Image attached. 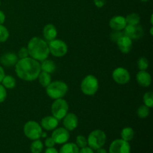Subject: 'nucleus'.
<instances>
[{
	"label": "nucleus",
	"instance_id": "1",
	"mask_svg": "<svg viewBox=\"0 0 153 153\" xmlns=\"http://www.w3.org/2000/svg\"><path fill=\"white\" fill-rule=\"evenodd\" d=\"M15 72L19 79L31 82L37 79L41 72L40 64L39 61H36L34 58L27 57L19 59L17 61L15 67Z\"/></svg>",
	"mask_w": 153,
	"mask_h": 153
},
{
	"label": "nucleus",
	"instance_id": "2",
	"mask_svg": "<svg viewBox=\"0 0 153 153\" xmlns=\"http://www.w3.org/2000/svg\"><path fill=\"white\" fill-rule=\"evenodd\" d=\"M28 55L37 61H43L49 55V46L47 43L40 37H32L28 43Z\"/></svg>",
	"mask_w": 153,
	"mask_h": 153
},
{
	"label": "nucleus",
	"instance_id": "3",
	"mask_svg": "<svg viewBox=\"0 0 153 153\" xmlns=\"http://www.w3.org/2000/svg\"><path fill=\"white\" fill-rule=\"evenodd\" d=\"M68 91V86L62 81H55L51 82L46 87V94L50 98L57 100L64 97Z\"/></svg>",
	"mask_w": 153,
	"mask_h": 153
},
{
	"label": "nucleus",
	"instance_id": "4",
	"mask_svg": "<svg viewBox=\"0 0 153 153\" xmlns=\"http://www.w3.org/2000/svg\"><path fill=\"white\" fill-rule=\"evenodd\" d=\"M87 140L89 147L94 150H97L105 145L106 141V134L102 130H94L90 133Z\"/></svg>",
	"mask_w": 153,
	"mask_h": 153
},
{
	"label": "nucleus",
	"instance_id": "5",
	"mask_svg": "<svg viewBox=\"0 0 153 153\" xmlns=\"http://www.w3.org/2000/svg\"><path fill=\"white\" fill-rule=\"evenodd\" d=\"M99 88L98 79L93 75H88L81 83V90L87 96H94Z\"/></svg>",
	"mask_w": 153,
	"mask_h": 153
},
{
	"label": "nucleus",
	"instance_id": "6",
	"mask_svg": "<svg viewBox=\"0 0 153 153\" xmlns=\"http://www.w3.org/2000/svg\"><path fill=\"white\" fill-rule=\"evenodd\" d=\"M51 110H52V116L55 117L58 120H61L68 113V103L62 98L57 99L52 103Z\"/></svg>",
	"mask_w": 153,
	"mask_h": 153
},
{
	"label": "nucleus",
	"instance_id": "7",
	"mask_svg": "<svg viewBox=\"0 0 153 153\" xmlns=\"http://www.w3.org/2000/svg\"><path fill=\"white\" fill-rule=\"evenodd\" d=\"M24 134L31 140H37L41 137L43 132L41 126L35 121H28L24 126Z\"/></svg>",
	"mask_w": 153,
	"mask_h": 153
},
{
	"label": "nucleus",
	"instance_id": "8",
	"mask_svg": "<svg viewBox=\"0 0 153 153\" xmlns=\"http://www.w3.org/2000/svg\"><path fill=\"white\" fill-rule=\"evenodd\" d=\"M49 53L55 57H62L67 54L68 47L65 42L59 39H55L49 41Z\"/></svg>",
	"mask_w": 153,
	"mask_h": 153
},
{
	"label": "nucleus",
	"instance_id": "9",
	"mask_svg": "<svg viewBox=\"0 0 153 153\" xmlns=\"http://www.w3.org/2000/svg\"><path fill=\"white\" fill-rule=\"evenodd\" d=\"M131 146L128 141L123 139H117L111 143L109 153H130Z\"/></svg>",
	"mask_w": 153,
	"mask_h": 153
},
{
	"label": "nucleus",
	"instance_id": "10",
	"mask_svg": "<svg viewBox=\"0 0 153 153\" xmlns=\"http://www.w3.org/2000/svg\"><path fill=\"white\" fill-rule=\"evenodd\" d=\"M112 77L114 82L119 85H126L130 81V74L126 69L117 67L112 73Z\"/></svg>",
	"mask_w": 153,
	"mask_h": 153
},
{
	"label": "nucleus",
	"instance_id": "11",
	"mask_svg": "<svg viewBox=\"0 0 153 153\" xmlns=\"http://www.w3.org/2000/svg\"><path fill=\"white\" fill-rule=\"evenodd\" d=\"M123 34L125 36H127L129 38L134 39V40H138L140 37H143V34H144V31H143V28L140 25H126V26L124 28Z\"/></svg>",
	"mask_w": 153,
	"mask_h": 153
},
{
	"label": "nucleus",
	"instance_id": "12",
	"mask_svg": "<svg viewBox=\"0 0 153 153\" xmlns=\"http://www.w3.org/2000/svg\"><path fill=\"white\" fill-rule=\"evenodd\" d=\"M52 137L55 143L64 144L66 142L68 141L69 138H70V133H69L68 130L66 129L65 128H55L54 131L52 132Z\"/></svg>",
	"mask_w": 153,
	"mask_h": 153
},
{
	"label": "nucleus",
	"instance_id": "13",
	"mask_svg": "<svg viewBox=\"0 0 153 153\" xmlns=\"http://www.w3.org/2000/svg\"><path fill=\"white\" fill-rule=\"evenodd\" d=\"M117 46L120 52L123 54L129 53L132 48V40L127 36L123 35L117 41Z\"/></svg>",
	"mask_w": 153,
	"mask_h": 153
},
{
	"label": "nucleus",
	"instance_id": "14",
	"mask_svg": "<svg viewBox=\"0 0 153 153\" xmlns=\"http://www.w3.org/2000/svg\"><path fill=\"white\" fill-rule=\"evenodd\" d=\"M126 18L122 16H114L109 21V26L114 31H122L126 26Z\"/></svg>",
	"mask_w": 153,
	"mask_h": 153
},
{
	"label": "nucleus",
	"instance_id": "15",
	"mask_svg": "<svg viewBox=\"0 0 153 153\" xmlns=\"http://www.w3.org/2000/svg\"><path fill=\"white\" fill-rule=\"evenodd\" d=\"M63 119H64L63 123H64V128L68 131H73L78 126L79 120H78L77 116L75 114L67 113Z\"/></svg>",
	"mask_w": 153,
	"mask_h": 153
},
{
	"label": "nucleus",
	"instance_id": "16",
	"mask_svg": "<svg viewBox=\"0 0 153 153\" xmlns=\"http://www.w3.org/2000/svg\"><path fill=\"white\" fill-rule=\"evenodd\" d=\"M18 61V57L13 52H7L3 54L0 58V62L4 67H13Z\"/></svg>",
	"mask_w": 153,
	"mask_h": 153
},
{
	"label": "nucleus",
	"instance_id": "17",
	"mask_svg": "<svg viewBox=\"0 0 153 153\" xmlns=\"http://www.w3.org/2000/svg\"><path fill=\"white\" fill-rule=\"evenodd\" d=\"M136 79H137V82L139 85L143 87V88L149 87L152 83V77H151L150 74L147 73L146 70H140L137 73Z\"/></svg>",
	"mask_w": 153,
	"mask_h": 153
},
{
	"label": "nucleus",
	"instance_id": "18",
	"mask_svg": "<svg viewBox=\"0 0 153 153\" xmlns=\"http://www.w3.org/2000/svg\"><path fill=\"white\" fill-rule=\"evenodd\" d=\"M58 120L53 116L45 117L41 120V126L47 131L54 130L58 127Z\"/></svg>",
	"mask_w": 153,
	"mask_h": 153
},
{
	"label": "nucleus",
	"instance_id": "19",
	"mask_svg": "<svg viewBox=\"0 0 153 153\" xmlns=\"http://www.w3.org/2000/svg\"><path fill=\"white\" fill-rule=\"evenodd\" d=\"M43 37H44V38L46 40L51 41V40L56 39L58 31H57V29L55 27V25H53L52 24H47L43 28Z\"/></svg>",
	"mask_w": 153,
	"mask_h": 153
},
{
	"label": "nucleus",
	"instance_id": "20",
	"mask_svg": "<svg viewBox=\"0 0 153 153\" xmlns=\"http://www.w3.org/2000/svg\"><path fill=\"white\" fill-rule=\"evenodd\" d=\"M40 70L43 72H46V73H53L56 70V65H55V62L52 60L45 59L44 61H42L41 64H40Z\"/></svg>",
	"mask_w": 153,
	"mask_h": 153
},
{
	"label": "nucleus",
	"instance_id": "21",
	"mask_svg": "<svg viewBox=\"0 0 153 153\" xmlns=\"http://www.w3.org/2000/svg\"><path fill=\"white\" fill-rule=\"evenodd\" d=\"M79 148L76 143H67L63 145L58 153H79Z\"/></svg>",
	"mask_w": 153,
	"mask_h": 153
},
{
	"label": "nucleus",
	"instance_id": "22",
	"mask_svg": "<svg viewBox=\"0 0 153 153\" xmlns=\"http://www.w3.org/2000/svg\"><path fill=\"white\" fill-rule=\"evenodd\" d=\"M37 78H38L39 83L44 88H46L51 83V80H52L50 74L43 71L40 72Z\"/></svg>",
	"mask_w": 153,
	"mask_h": 153
},
{
	"label": "nucleus",
	"instance_id": "23",
	"mask_svg": "<svg viewBox=\"0 0 153 153\" xmlns=\"http://www.w3.org/2000/svg\"><path fill=\"white\" fill-rule=\"evenodd\" d=\"M134 135V131L131 127H126V128H123L122 131H121V137L123 140H126V141L128 142L132 140Z\"/></svg>",
	"mask_w": 153,
	"mask_h": 153
},
{
	"label": "nucleus",
	"instance_id": "24",
	"mask_svg": "<svg viewBox=\"0 0 153 153\" xmlns=\"http://www.w3.org/2000/svg\"><path fill=\"white\" fill-rule=\"evenodd\" d=\"M2 85L7 89H13L16 86V80L12 76H4L1 81Z\"/></svg>",
	"mask_w": 153,
	"mask_h": 153
},
{
	"label": "nucleus",
	"instance_id": "25",
	"mask_svg": "<svg viewBox=\"0 0 153 153\" xmlns=\"http://www.w3.org/2000/svg\"><path fill=\"white\" fill-rule=\"evenodd\" d=\"M140 17L137 13H133L131 14H128V16L126 18V21L127 25H138L140 22Z\"/></svg>",
	"mask_w": 153,
	"mask_h": 153
},
{
	"label": "nucleus",
	"instance_id": "26",
	"mask_svg": "<svg viewBox=\"0 0 153 153\" xmlns=\"http://www.w3.org/2000/svg\"><path fill=\"white\" fill-rule=\"evenodd\" d=\"M31 153H40L43 149V144L41 140L39 139L34 140L31 144Z\"/></svg>",
	"mask_w": 153,
	"mask_h": 153
},
{
	"label": "nucleus",
	"instance_id": "27",
	"mask_svg": "<svg viewBox=\"0 0 153 153\" xmlns=\"http://www.w3.org/2000/svg\"><path fill=\"white\" fill-rule=\"evenodd\" d=\"M149 112H150L149 111V108L145 105H140L137 111V116L140 118H142V119L147 117L149 114Z\"/></svg>",
	"mask_w": 153,
	"mask_h": 153
},
{
	"label": "nucleus",
	"instance_id": "28",
	"mask_svg": "<svg viewBox=\"0 0 153 153\" xmlns=\"http://www.w3.org/2000/svg\"><path fill=\"white\" fill-rule=\"evenodd\" d=\"M143 102L145 105L149 108H152L153 106V93L151 91L146 92L143 96Z\"/></svg>",
	"mask_w": 153,
	"mask_h": 153
},
{
	"label": "nucleus",
	"instance_id": "29",
	"mask_svg": "<svg viewBox=\"0 0 153 153\" xmlns=\"http://www.w3.org/2000/svg\"><path fill=\"white\" fill-rule=\"evenodd\" d=\"M9 31L5 26L0 25V43H4L8 39Z\"/></svg>",
	"mask_w": 153,
	"mask_h": 153
},
{
	"label": "nucleus",
	"instance_id": "30",
	"mask_svg": "<svg viewBox=\"0 0 153 153\" xmlns=\"http://www.w3.org/2000/svg\"><path fill=\"white\" fill-rule=\"evenodd\" d=\"M137 67L140 70H146L149 67V61L145 57H140L137 61Z\"/></svg>",
	"mask_w": 153,
	"mask_h": 153
},
{
	"label": "nucleus",
	"instance_id": "31",
	"mask_svg": "<svg viewBox=\"0 0 153 153\" xmlns=\"http://www.w3.org/2000/svg\"><path fill=\"white\" fill-rule=\"evenodd\" d=\"M76 145L79 148H84L88 146V140L83 135H78L76 137Z\"/></svg>",
	"mask_w": 153,
	"mask_h": 153
},
{
	"label": "nucleus",
	"instance_id": "32",
	"mask_svg": "<svg viewBox=\"0 0 153 153\" xmlns=\"http://www.w3.org/2000/svg\"><path fill=\"white\" fill-rule=\"evenodd\" d=\"M123 35V32H121V31H114L113 32L111 33L110 37L112 41L116 42Z\"/></svg>",
	"mask_w": 153,
	"mask_h": 153
},
{
	"label": "nucleus",
	"instance_id": "33",
	"mask_svg": "<svg viewBox=\"0 0 153 153\" xmlns=\"http://www.w3.org/2000/svg\"><path fill=\"white\" fill-rule=\"evenodd\" d=\"M7 97L6 88L2 85H0V103L3 102Z\"/></svg>",
	"mask_w": 153,
	"mask_h": 153
},
{
	"label": "nucleus",
	"instance_id": "34",
	"mask_svg": "<svg viewBox=\"0 0 153 153\" xmlns=\"http://www.w3.org/2000/svg\"><path fill=\"white\" fill-rule=\"evenodd\" d=\"M28 55V49L26 47H22L18 52V56L19 58L22 59V58H27Z\"/></svg>",
	"mask_w": 153,
	"mask_h": 153
},
{
	"label": "nucleus",
	"instance_id": "35",
	"mask_svg": "<svg viewBox=\"0 0 153 153\" xmlns=\"http://www.w3.org/2000/svg\"><path fill=\"white\" fill-rule=\"evenodd\" d=\"M55 144V142L54 141V140L52 139V137H48L45 140V145H46V147H54Z\"/></svg>",
	"mask_w": 153,
	"mask_h": 153
},
{
	"label": "nucleus",
	"instance_id": "36",
	"mask_svg": "<svg viewBox=\"0 0 153 153\" xmlns=\"http://www.w3.org/2000/svg\"><path fill=\"white\" fill-rule=\"evenodd\" d=\"M79 153H94V149H92L91 148L88 147V146H85L84 148H81V149L79 150Z\"/></svg>",
	"mask_w": 153,
	"mask_h": 153
},
{
	"label": "nucleus",
	"instance_id": "37",
	"mask_svg": "<svg viewBox=\"0 0 153 153\" xmlns=\"http://www.w3.org/2000/svg\"><path fill=\"white\" fill-rule=\"evenodd\" d=\"M94 4L97 7H102L105 4V0H94Z\"/></svg>",
	"mask_w": 153,
	"mask_h": 153
},
{
	"label": "nucleus",
	"instance_id": "38",
	"mask_svg": "<svg viewBox=\"0 0 153 153\" xmlns=\"http://www.w3.org/2000/svg\"><path fill=\"white\" fill-rule=\"evenodd\" d=\"M5 21V14L4 12L0 10V25H2Z\"/></svg>",
	"mask_w": 153,
	"mask_h": 153
},
{
	"label": "nucleus",
	"instance_id": "39",
	"mask_svg": "<svg viewBox=\"0 0 153 153\" xmlns=\"http://www.w3.org/2000/svg\"><path fill=\"white\" fill-rule=\"evenodd\" d=\"M45 153H58L56 149H55L54 147H49L47 148L45 151Z\"/></svg>",
	"mask_w": 153,
	"mask_h": 153
},
{
	"label": "nucleus",
	"instance_id": "40",
	"mask_svg": "<svg viewBox=\"0 0 153 153\" xmlns=\"http://www.w3.org/2000/svg\"><path fill=\"white\" fill-rule=\"evenodd\" d=\"M4 76H5V73H4V69H3V67L1 66H0V82H1Z\"/></svg>",
	"mask_w": 153,
	"mask_h": 153
},
{
	"label": "nucleus",
	"instance_id": "41",
	"mask_svg": "<svg viewBox=\"0 0 153 153\" xmlns=\"http://www.w3.org/2000/svg\"><path fill=\"white\" fill-rule=\"evenodd\" d=\"M96 153H108V152L105 149L101 147V148H100V149H97V152Z\"/></svg>",
	"mask_w": 153,
	"mask_h": 153
},
{
	"label": "nucleus",
	"instance_id": "42",
	"mask_svg": "<svg viewBox=\"0 0 153 153\" xmlns=\"http://www.w3.org/2000/svg\"><path fill=\"white\" fill-rule=\"evenodd\" d=\"M46 135H47V134H46V133H45V132H42V134H41V137H46Z\"/></svg>",
	"mask_w": 153,
	"mask_h": 153
},
{
	"label": "nucleus",
	"instance_id": "43",
	"mask_svg": "<svg viewBox=\"0 0 153 153\" xmlns=\"http://www.w3.org/2000/svg\"><path fill=\"white\" fill-rule=\"evenodd\" d=\"M141 1H143V2H146V1H148L149 0H140Z\"/></svg>",
	"mask_w": 153,
	"mask_h": 153
},
{
	"label": "nucleus",
	"instance_id": "44",
	"mask_svg": "<svg viewBox=\"0 0 153 153\" xmlns=\"http://www.w3.org/2000/svg\"><path fill=\"white\" fill-rule=\"evenodd\" d=\"M0 4H1V1H0Z\"/></svg>",
	"mask_w": 153,
	"mask_h": 153
}]
</instances>
